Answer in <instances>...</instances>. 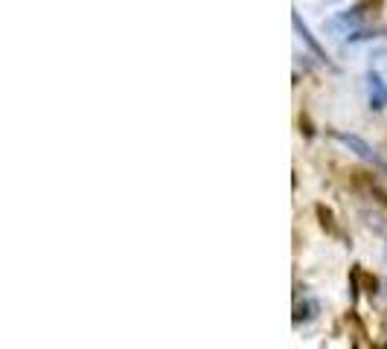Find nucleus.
<instances>
[{"instance_id":"3","label":"nucleus","mask_w":387,"mask_h":349,"mask_svg":"<svg viewBox=\"0 0 387 349\" xmlns=\"http://www.w3.org/2000/svg\"><path fill=\"white\" fill-rule=\"evenodd\" d=\"M315 312H318V303H312V300L300 303V306H297V315H294V323H300V320H312Z\"/></svg>"},{"instance_id":"1","label":"nucleus","mask_w":387,"mask_h":349,"mask_svg":"<svg viewBox=\"0 0 387 349\" xmlns=\"http://www.w3.org/2000/svg\"><path fill=\"white\" fill-rule=\"evenodd\" d=\"M332 137H335V140H341L346 149H353V151L358 154V158H364L367 163H376V166H381V160L376 158V151H373L370 146H367L361 137H355V134H332Z\"/></svg>"},{"instance_id":"2","label":"nucleus","mask_w":387,"mask_h":349,"mask_svg":"<svg viewBox=\"0 0 387 349\" xmlns=\"http://www.w3.org/2000/svg\"><path fill=\"white\" fill-rule=\"evenodd\" d=\"M370 105L373 108H384L387 105V88L379 76H370Z\"/></svg>"}]
</instances>
